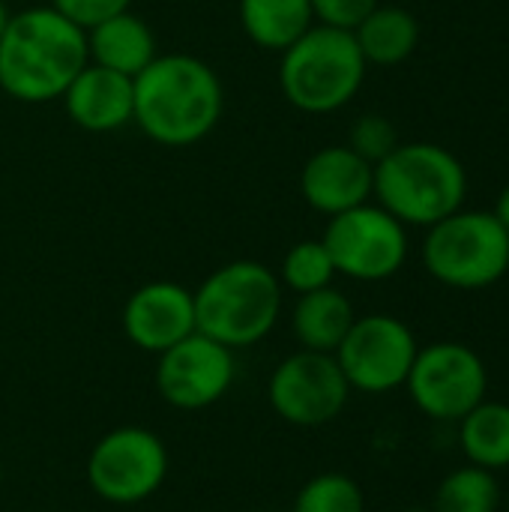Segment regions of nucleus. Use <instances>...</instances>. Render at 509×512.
Segmentation results:
<instances>
[{
  "mask_svg": "<svg viewBox=\"0 0 509 512\" xmlns=\"http://www.w3.org/2000/svg\"><path fill=\"white\" fill-rule=\"evenodd\" d=\"M132 123L162 147H192L222 120L225 90L213 66L192 54H156L132 78Z\"/></svg>",
  "mask_w": 509,
  "mask_h": 512,
  "instance_id": "1",
  "label": "nucleus"
},
{
  "mask_svg": "<svg viewBox=\"0 0 509 512\" xmlns=\"http://www.w3.org/2000/svg\"><path fill=\"white\" fill-rule=\"evenodd\" d=\"M234 369V351L195 330L159 354L156 390L171 408L201 411L216 405L231 390Z\"/></svg>",
  "mask_w": 509,
  "mask_h": 512,
  "instance_id": "12",
  "label": "nucleus"
},
{
  "mask_svg": "<svg viewBox=\"0 0 509 512\" xmlns=\"http://www.w3.org/2000/svg\"><path fill=\"white\" fill-rule=\"evenodd\" d=\"M360 54L375 66L405 63L420 45V21L402 6H375L354 30Z\"/></svg>",
  "mask_w": 509,
  "mask_h": 512,
  "instance_id": "18",
  "label": "nucleus"
},
{
  "mask_svg": "<svg viewBox=\"0 0 509 512\" xmlns=\"http://www.w3.org/2000/svg\"><path fill=\"white\" fill-rule=\"evenodd\" d=\"M465 192V165L447 147L432 141L399 144L375 165L372 195L405 228H432L435 222L462 210Z\"/></svg>",
  "mask_w": 509,
  "mask_h": 512,
  "instance_id": "3",
  "label": "nucleus"
},
{
  "mask_svg": "<svg viewBox=\"0 0 509 512\" xmlns=\"http://www.w3.org/2000/svg\"><path fill=\"white\" fill-rule=\"evenodd\" d=\"M60 99L69 120L84 132L105 135L132 123V78L111 72L105 66L87 63Z\"/></svg>",
  "mask_w": 509,
  "mask_h": 512,
  "instance_id": "15",
  "label": "nucleus"
},
{
  "mask_svg": "<svg viewBox=\"0 0 509 512\" xmlns=\"http://www.w3.org/2000/svg\"><path fill=\"white\" fill-rule=\"evenodd\" d=\"M375 165L357 156L348 144H333L315 150L300 171L303 201L324 213L339 216L351 207H360L372 198Z\"/></svg>",
  "mask_w": 509,
  "mask_h": 512,
  "instance_id": "14",
  "label": "nucleus"
},
{
  "mask_svg": "<svg viewBox=\"0 0 509 512\" xmlns=\"http://www.w3.org/2000/svg\"><path fill=\"white\" fill-rule=\"evenodd\" d=\"M129 3L132 0H48V6L54 12H60L63 18H69L81 30H90L99 21L117 15V12H126Z\"/></svg>",
  "mask_w": 509,
  "mask_h": 512,
  "instance_id": "26",
  "label": "nucleus"
},
{
  "mask_svg": "<svg viewBox=\"0 0 509 512\" xmlns=\"http://www.w3.org/2000/svg\"><path fill=\"white\" fill-rule=\"evenodd\" d=\"M366 66L351 30L312 24L282 51L279 90L303 114H333L360 93Z\"/></svg>",
  "mask_w": 509,
  "mask_h": 512,
  "instance_id": "5",
  "label": "nucleus"
},
{
  "mask_svg": "<svg viewBox=\"0 0 509 512\" xmlns=\"http://www.w3.org/2000/svg\"><path fill=\"white\" fill-rule=\"evenodd\" d=\"M87 63V30L48 3L9 15L0 36V90L15 102L60 99Z\"/></svg>",
  "mask_w": 509,
  "mask_h": 512,
  "instance_id": "2",
  "label": "nucleus"
},
{
  "mask_svg": "<svg viewBox=\"0 0 509 512\" xmlns=\"http://www.w3.org/2000/svg\"><path fill=\"white\" fill-rule=\"evenodd\" d=\"M126 339L147 351L162 354L195 333V297L177 282H147L123 306Z\"/></svg>",
  "mask_w": 509,
  "mask_h": 512,
  "instance_id": "13",
  "label": "nucleus"
},
{
  "mask_svg": "<svg viewBox=\"0 0 509 512\" xmlns=\"http://www.w3.org/2000/svg\"><path fill=\"white\" fill-rule=\"evenodd\" d=\"M87 57L96 66L135 78L156 57V36L150 24L132 9L117 12L87 30Z\"/></svg>",
  "mask_w": 509,
  "mask_h": 512,
  "instance_id": "16",
  "label": "nucleus"
},
{
  "mask_svg": "<svg viewBox=\"0 0 509 512\" xmlns=\"http://www.w3.org/2000/svg\"><path fill=\"white\" fill-rule=\"evenodd\" d=\"M399 144H402L399 132L384 114H363L351 126V135H348V147L357 156H363L369 165H378L381 159H387Z\"/></svg>",
  "mask_w": 509,
  "mask_h": 512,
  "instance_id": "24",
  "label": "nucleus"
},
{
  "mask_svg": "<svg viewBox=\"0 0 509 512\" xmlns=\"http://www.w3.org/2000/svg\"><path fill=\"white\" fill-rule=\"evenodd\" d=\"M240 24L258 48L282 54L315 24V15L309 0H240Z\"/></svg>",
  "mask_w": 509,
  "mask_h": 512,
  "instance_id": "19",
  "label": "nucleus"
},
{
  "mask_svg": "<svg viewBox=\"0 0 509 512\" xmlns=\"http://www.w3.org/2000/svg\"><path fill=\"white\" fill-rule=\"evenodd\" d=\"M168 450L162 438L141 426H120L96 441L87 459V483L108 504H141L162 489Z\"/></svg>",
  "mask_w": 509,
  "mask_h": 512,
  "instance_id": "8",
  "label": "nucleus"
},
{
  "mask_svg": "<svg viewBox=\"0 0 509 512\" xmlns=\"http://www.w3.org/2000/svg\"><path fill=\"white\" fill-rule=\"evenodd\" d=\"M315 24L336 27V30H354L375 6L378 0H309Z\"/></svg>",
  "mask_w": 509,
  "mask_h": 512,
  "instance_id": "25",
  "label": "nucleus"
},
{
  "mask_svg": "<svg viewBox=\"0 0 509 512\" xmlns=\"http://www.w3.org/2000/svg\"><path fill=\"white\" fill-rule=\"evenodd\" d=\"M192 297L195 330L231 351L270 336L282 312V282L261 261H231L213 270Z\"/></svg>",
  "mask_w": 509,
  "mask_h": 512,
  "instance_id": "4",
  "label": "nucleus"
},
{
  "mask_svg": "<svg viewBox=\"0 0 509 512\" xmlns=\"http://www.w3.org/2000/svg\"><path fill=\"white\" fill-rule=\"evenodd\" d=\"M294 512H366V501L351 477L318 474L297 492Z\"/></svg>",
  "mask_w": 509,
  "mask_h": 512,
  "instance_id": "23",
  "label": "nucleus"
},
{
  "mask_svg": "<svg viewBox=\"0 0 509 512\" xmlns=\"http://www.w3.org/2000/svg\"><path fill=\"white\" fill-rule=\"evenodd\" d=\"M414 405L432 420H462L489 390V372L477 351L462 342H435L417 351L405 381Z\"/></svg>",
  "mask_w": 509,
  "mask_h": 512,
  "instance_id": "9",
  "label": "nucleus"
},
{
  "mask_svg": "<svg viewBox=\"0 0 509 512\" xmlns=\"http://www.w3.org/2000/svg\"><path fill=\"white\" fill-rule=\"evenodd\" d=\"M432 279L456 291H480L509 270V231L489 210H456L435 222L423 240Z\"/></svg>",
  "mask_w": 509,
  "mask_h": 512,
  "instance_id": "6",
  "label": "nucleus"
},
{
  "mask_svg": "<svg viewBox=\"0 0 509 512\" xmlns=\"http://www.w3.org/2000/svg\"><path fill=\"white\" fill-rule=\"evenodd\" d=\"M354 321L357 315H354L351 300L333 285L300 294L291 312V327H294L300 348L318 351V354H336V348L342 345Z\"/></svg>",
  "mask_w": 509,
  "mask_h": 512,
  "instance_id": "17",
  "label": "nucleus"
},
{
  "mask_svg": "<svg viewBox=\"0 0 509 512\" xmlns=\"http://www.w3.org/2000/svg\"><path fill=\"white\" fill-rule=\"evenodd\" d=\"M351 387L333 354L297 351L285 357L267 384L270 408L291 426L318 429L333 423L348 405Z\"/></svg>",
  "mask_w": 509,
  "mask_h": 512,
  "instance_id": "11",
  "label": "nucleus"
},
{
  "mask_svg": "<svg viewBox=\"0 0 509 512\" xmlns=\"http://www.w3.org/2000/svg\"><path fill=\"white\" fill-rule=\"evenodd\" d=\"M501 486L492 471L468 465L441 480L435 492V512H498Z\"/></svg>",
  "mask_w": 509,
  "mask_h": 512,
  "instance_id": "21",
  "label": "nucleus"
},
{
  "mask_svg": "<svg viewBox=\"0 0 509 512\" xmlns=\"http://www.w3.org/2000/svg\"><path fill=\"white\" fill-rule=\"evenodd\" d=\"M276 276H279L282 288H291L300 297V294L321 291V288L333 285V279L339 273L333 267V258H330L324 240H300L285 252Z\"/></svg>",
  "mask_w": 509,
  "mask_h": 512,
  "instance_id": "22",
  "label": "nucleus"
},
{
  "mask_svg": "<svg viewBox=\"0 0 509 512\" xmlns=\"http://www.w3.org/2000/svg\"><path fill=\"white\" fill-rule=\"evenodd\" d=\"M0 483H3V465H0Z\"/></svg>",
  "mask_w": 509,
  "mask_h": 512,
  "instance_id": "29",
  "label": "nucleus"
},
{
  "mask_svg": "<svg viewBox=\"0 0 509 512\" xmlns=\"http://www.w3.org/2000/svg\"><path fill=\"white\" fill-rule=\"evenodd\" d=\"M417 351L420 345L405 321L393 315H366L351 324L333 357L351 390L390 393L405 387Z\"/></svg>",
  "mask_w": 509,
  "mask_h": 512,
  "instance_id": "10",
  "label": "nucleus"
},
{
  "mask_svg": "<svg viewBox=\"0 0 509 512\" xmlns=\"http://www.w3.org/2000/svg\"><path fill=\"white\" fill-rule=\"evenodd\" d=\"M507 512H509V498H507Z\"/></svg>",
  "mask_w": 509,
  "mask_h": 512,
  "instance_id": "30",
  "label": "nucleus"
},
{
  "mask_svg": "<svg viewBox=\"0 0 509 512\" xmlns=\"http://www.w3.org/2000/svg\"><path fill=\"white\" fill-rule=\"evenodd\" d=\"M324 246L339 276L357 282H384L408 261V228L381 204H360L330 216Z\"/></svg>",
  "mask_w": 509,
  "mask_h": 512,
  "instance_id": "7",
  "label": "nucleus"
},
{
  "mask_svg": "<svg viewBox=\"0 0 509 512\" xmlns=\"http://www.w3.org/2000/svg\"><path fill=\"white\" fill-rule=\"evenodd\" d=\"M492 213H495V219L509 231V186H504V192H501V198H498V204H495Z\"/></svg>",
  "mask_w": 509,
  "mask_h": 512,
  "instance_id": "27",
  "label": "nucleus"
},
{
  "mask_svg": "<svg viewBox=\"0 0 509 512\" xmlns=\"http://www.w3.org/2000/svg\"><path fill=\"white\" fill-rule=\"evenodd\" d=\"M459 444L477 468L492 474L509 468V405L483 399L459 420Z\"/></svg>",
  "mask_w": 509,
  "mask_h": 512,
  "instance_id": "20",
  "label": "nucleus"
},
{
  "mask_svg": "<svg viewBox=\"0 0 509 512\" xmlns=\"http://www.w3.org/2000/svg\"><path fill=\"white\" fill-rule=\"evenodd\" d=\"M6 21H9V9L3 6V0H0V36H3V27H6Z\"/></svg>",
  "mask_w": 509,
  "mask_h": 512,
  "instance_id": "28",
  "label": "nucleus"
}]
</instances>
